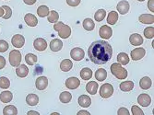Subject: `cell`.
Listing matches in <instances>:
<instances>
[{
	"label": "cell",
	"mask_w": 154,
	"mask_h": 115,
	"mask_svg": "<svg viewBox=\"0 0 154 115\" xmlns=\"http://www.w3.org/2000/svg\"><path fill=\"white\" fill-rule=\"evenodd\" d=\"M88 55L94 64L104 65L112 58L113 49L106 41H95L89 47Z\"/></svg>",
	"instance_id": "cell-1"
},
{
	"label": "cell",
	"mask_w": 154,
	"mask_h": 115,
	"mask_svg": "<svg viewBox=\"0 0 154 115\" xmlns=\"http://www.w3.org/2000/svg\"><path fill=\"white\" fill-rule=\"evenodd\" d=\"M111 73L117 79H125L128 77V71L119 63H115L111 65Z\"/></svg>",
	"instance_id": "cell-2"
},
{
	"label": "cell",
	"mask_w": 154,
	"mask_h": 115,
	"mask_svg": "<svg viewBox=\"0 0 154 115\" xmlns=\"http://www.w3.org/2000/svg\"><path fill=\"white\" fill-rule=\"evenodd\" d=\"M21 62V53L18 50H13L9 53V63L12 66L17 67Z\"/></svg>",
	"instance_id": "cell-3"
},
{
	"label": "cell",
	"mask_w": 154,
	"mask_h": 115,
	"mask_svg": "<svg viewBox=\"0 0 154 115\" xmlns=\"http://www.w3.org/2000/svg\"><path fill=\"white\" fill-rule=\"evenodd\" d=\"M114 94V87L109 83H105L101 86L100 96L103 98H108Z\"/></svg>",
	"instance_id": "cell-4"
},
{
	"label": "cell",
	"mask_w": 154,
	"mask_h": 115,
	"mask_svg": "<svg viewBox=\"0 0 154 115\" xmlns=\"http://www.w3.org/2000/svg\"><path fill=\"white\" fill-rule=\"evenodd\" d=\"M70 56L71 58L75 61H81L84 56H85V52H84L83 49L79 48V47H76V48H73L70 52Z\"/></svg>",
	"instance_id": "cell-5"
},
{
	"label": "cell",
	"mask_w": 154,
	"mask_h": 115,
	"mask_svg": "<svg viewBox=\"0 0 154 115\" xmlns=\"http://www.w3.org/2000/svg\"><path fill=\"white\" fill-rule=\"evenodd\" d=\"M145 54H146V51L142 47H137V48L134 49L130 53L131 58H132L133 61H137V60L142 59L143 57L145 56Z\"/></svg>",
	"instance_id": "cell-6"
},
{
	"label": "cell",
	"mask_w": 154,
	"mask_h": 115,
	"mask_svg": "<svg viewBox=\"0 0 154 115\" xmlns=\"http://www.w3.org/2000/svg\"><path fill=\"white\" fill-rule=\"evenodd\" d=\"M11 44L14 47L21 48L25 44V38L21 34H15L11 39Z\"/></svg>",
	"instance_id": "cell-7"
},
{
	"label": "cell",
	"mask_w": 154,
	"mask_h": 115,
	"mask_svg": "<svg viewBox=\"0 0 154 115\" xmlns=\"http://www.w3.org/2000/svg\"><path fill=\"white\" fill-rule=\"evenodd\" d=\"M33 46H34V49H36L37 51L43 52V51L46 50V48H47V41L45 39L37 38L33 41Z\"/></svg>",
	"instance_id": "cell-8"
},
{
	"label": "cell",
	"mask_w": 154,
	"mask_h": 115,
	"mask_svg": "<svg viewBox=\"0 0 154 115\" xmlns=\"http://www.w3.org/2000/svg\"><path fill=\"white\" fill-rule=\"evenodd\" d=\"M99 34L102 39H110L113 35V30L108 25H103L100 28Z\"/></svg>",
	"instance_id": "cell-9"
},
{
	"label": "cell",
	"mask_w": 154,
	"mask_h": 115,
	"mask_svg": "<svg viewBox=\"0 0 154 115\" xmlns=\"http://www.w3.org/2000/svg\"><path fill=\"white\" fill-rule=\"evenodd\" d=\"M66 87L68 89H76L79 87L80 85V81L79 78L77 77H69L66 80Z\"/></svg>",
	"instance_id": "cell-10"
},
{
	"label": "cell",
	"mask_w": 154,
	"mask_h": 115,
	"mask_svg": "<svg viewBox=\"0 0 154 115\" xmlns=\"http://www.w3.org/2000/svg\"><path fill=\"white\" fill-rule=\"evenodd\" d=\"M58 35L61 39H67L71 35V28L66 24H64L59 30H58Z\"/></svg>",
	"instance_id": "cell-11"
},
{
	"label": "cell",
	"mask_w": 154,
	"mask_h": 115,
	"mask_svg": "<svg viewBox=\"0 0 154 115\" xmlns=\"http://www.w3.org/2000/svg\"><path fill=\"white\" fill-rule=\"evenodd\" d=\"M35 86L38 90H45L48 86V79L46 77H39L36 79Z\"/></svg>",
	"instance_id": "cell-12"
},
{
	"label": "cell",
	"mask_w": 154,
	"mask_h": 115,
	"mask_svg": "<svg viewBox=\"0 0 154 115\" xmlns=\"http://www.w3.org/2000/svg\"><path fill=\"white\" fill-rule=\"evenodd\" d=\"M137 102L142 107H148L151 103V98L148 94H140L137 97Z\"/></svg>",
	"instance_id": "cell-13"
},
{
	"label": "cell",
	"mask_w": 154,
	"mask_h": 115,
	"mask_svg": "<svg viewBox=\"0 0 154 115\" xmlns=\"http://www.w3.org/2000/svg\"><path fill=\"white\" fill-rule=\"evenodd\" d=\"M117 11L122 14V15H125V14H127L129 9H130V5L128 1H125V0H122V1H120L118 4H117Z\"/></svg>",
	"instance_id": "cell-14"
},
{
	"label": "cell",
	"mask_w": 154,
	"mask_h": 115,
	"mask_svg": "<svg viewBox=\"0 0 154 115\" xmlns=\"http://www.w3.org/2000/svg\"><path fill=\"white\" fill-rule=\"evenodd\" d=\"M129 41H130V44L134 46H139L143 44V38L140 34L133 33L129 37Z\"/></svg>",
	"instance_id": "cell-15"
},
{
	"label": "cell",
	"mask_w": 154,
	"mask_h": 115,
	"mask_svg": "<svg viewBox=\"0 0 154 115\" xmlns=\"http://www.w3.org/2000/svg\"><path fill=\"white\" fill-rule=\"evenodd\" d=\"M24 20L26 22V24L30 27H35L38 24V20L37 18L32 13H27L25 17H24Z\"/></svg>",
	"instance_id": "cell-16"
},
{
	"label": "cell",
	"mask_w": 154,
	"mask_h": 115,
	"mask_svg": "<svg viewBox=\"0 0 154 115\" xmlns=\"http://www.w3.org/2000/svg\"><path fill=\"white\" fill-rule=\"evenodd\" d=\"M78 102H79V106H81L83 108H88L91 105V99L87 95H81L79 97Z\"/></svg>",
	"instance_id": "cell-17"
},
{
	"label": "cell",
	"mask_w": 154,
	"mask_h": 115,
	"mask_svg": "<svg viewBox=\"0 0 154 115\" xmlns=\"http://www.w3.org/2000/svg\"><path fill=\"white\" fill-rule=\"evenodd\" d=\"M63 48V42L59 39H54L50 42V49L53 52H59Z\"/></svg>",
	"instance_id": "cell-18"
},
{
	"label": "cell",
	"mask_w": 154,
	"mask_h": 115,
	"mask_svg": "<svg viewBox=\"0 0 154 115\" xmlns=\"http://www.w3.org/2000/svg\"><path fill=\"white\" fill-rule=\"evenodd\" d=\"M29 73V68H28L25 65H20L16 68V74L19 77H25L28 76Z\"/></svg>",
	"instance_id": "cell-19"
},
{
	"label": "cell",
	"mask_w": 154,
	"mask_h": 115,
	"mask_svg": "<svg viewBox=\"0 0 154 115\" xmlns=\"http://www.w3.org/2000/svg\"><path fill=\"white\" fill-rule=\"evenodd\" d=\"M138 20L143 24H153L154 16L151 14H142L138 17Z\"/></svg>",
	"instance_id": "cell-20"
},
{
	"label": "cell",
	"mask_w": 154,
	"mask_h": 115,
	"mask_svg": "<svg viewBox=\"0 0 154 115\" xmlns=\"http://www.w3.org/2000/svg\"><path fill=\"white\" fill-rule=\"evenodd\" d=\"M98 88H99V85H98V83L95 82V81H90L86 85V90L91 95H95L97 93Z\"/></svg>",
	"instance_id": "cell-21"
},
{
	"label": "cell",
	"mask_w": 154,
	"mask_h": 115,
	"mask_svg": "<svg viewBox=\"0 0 154 115\" xmlns=\"http://www.w3.org/2000/svg\"><path fill=\"white\" fill-rule=\"evenodd\" d=\"M13 98V94L11 91L8 90H5L2 91L1 94H0V100L3 102V103H9Z\"/></svg>",
	"instance_id": "cell-22"
},
{
	"label": "cell",
	"mask_w": 154,
	"mask_h": 115,
	"mask_svg": "<svg viewBox=\"0 0 154 115\" xmlns=\"http://www.w3.org/2000/svg\"><path fill=\"white\" fill-rule=\"evenodd\" d=\"M151 85H152V82H151V79L149 77H142L140 79V81H139V87H140L144 90L150 89Z\"/></svg>",
	"instance_id": "cell-23"
},
{
	"label": "cell",
	"mask_w": 154,
	"mask_h": 115,
	"mask_svg": "<svg viewBox=\"0 0 154 115\" xmlns=\"http://www.w3.org/2000/svg\"><path fill=\"white\" fill-rule=\"evenodd\" d=\"M26 102L30 106H36L39 103V97L35 94H29L26 97Z\"/></svg>",
	"instance_id": "cell-24"
},
{
	"label": "cell",
	"mask_w": 154,
	"mask_h": 115,
	"mask_svg": "<svg viewBox=\"0 0 154 115\" xmlns=\"http://www.w3.org/2000/svg\"><path fill=\"white\" fill-rule=\"evenodd\" d=\"M95 78L98 80V81H100V82H103L106 79L107 77V72L105 69L103 68H100V69H98L96 72H95Z\"/></svg>",
	"instance_id": "cell-25"
},
{
	"label": "cell",
	"mask_w": 154,
	"mask_h": 115,
	"mask_svg": "<svg viewBox=\"0 0 154 115\" xmlns=\"http://www.w3.org/2000/svg\"><path fill=\"white\" fill-rule=\"evenodd\" d=\"M119 88L124 92H128L134 89V83L132 81H125L120 84Z\"/></svg>",
	"instance_id": "cell-26"
},
{
	"label": "cell",
	"mask_w": 154,
	"mask_h": 115,
	"mask_svg": "<svg viewBox=\"0 0 154 115\" xmlns=\"http://www.w3.org/2000/svg\"><path fill=\"white\" fill-rule=\"evenodd\" d=\"M72 67H73V63L69 59H65L60 64V69L64 72H68Z\"/></svg>",
	"instance_id": "cell-27"
},
{
	"label": "cell",
	"mask_w": 154,
	"mask_h": 115,
	"mask_svg": "<svg viewBox=\"0 0 154 115\" xmlns=\"http://www.w3.org/2000/svg\"><path fill=\"white\" fill-rule=\"evenodd\" d=\"M118 20V13L116 11H111L107 17V23L111 25H115Z\"/></svg>",
	"instance_id": "cell-28"
},
{
	"label": "cell",
	"mask_w": 154,
	"mask_h": 115,
	"mask_svg": "<svg viewBox=\"0 0 154 115\" xmlns=\"http://www.w3.org/2000/svg\"><path fill=\"white\" fill-rule=\"evenodd\" d=\"M59 99H60V101L62 103H69L71 101V99H72V95L70 92H68V91H64L60 94L59 96Z\"/></svg>",
	"instance_id": "cell-29"
},
{
	"label": "cell",
	"mask_w": 154,
	"mask_h": 115,
	"mask_svg": "<svg viewBox=\"0 0 154 115\" xmlns=\"http://www.w3.org/2000/svg\"><path fill=\"white\" fill-rule=\"evenodd\" d=\"M80 77L83 80H89L92 77V71L90 68H83L80 71Z\"/></svg>",
	"instance_id": "cell-30"
},
{
	"label": "cell",
	"mask_w": 154,
	"mask_h": 115,
	"mask_svg": "<svg viewBox=\"0 0 154 115\" xmlns=\"http://www.w3.org/2000/svg\"><path fill=\"white\" fill-rule=\"evenodd\" d=\"M37 14L38 16L41 17V18H45V17H47L48 14H49V8L45 5H42L38 8L37 9Z\"/></svg>",
	"instance_id": "cell-31"
},
{
	"label": "cell",
	"mask_w": 154,
	"mask_h": 115,
	"mask_svg": "<svg viewBox=\"0 0 154 115\" xmlns=\"http://www.w3.org/2000/svg\"><path fill=\"white\" fill-rule=\"evenodd\" d=\"M117 61H118L119 64H121L123 65H128L129 63V57L125 53H120L117 55Z\"/></svg>",
	"instance_id": "cell-32"
},
{
	"label": "cell",
	"mask_w": 154,
	"mask_h": 115,
	"mask_svg": "<svg viewBox=\"0 0 154 115\" xmlns=\"http://www.w3.org/2000/svg\"><path fill=\"white\" fill-rule=\"evenodd\" d=\"M3 114L4 115H17L18 114V110L15 106L13 105H8L6 106L3 110Z\"/></svg>",
	"instance_id": "cell-33"
},
{
	"label": "cell",
	"mask_w": 154,
	"mask_h": 115,
	"mask_svg": "<svg viewBox=\"0 0 154 115\" xmlns=\"http://www.w3.org/2000/svg\"><path fill=\"white\" fill-rule=\"evenodd\" d=\"M83 28L88 32L93 31L95 28V23L93 22V20L91 19H86L83 21Z\"/></svg>",
	"instance_id": "cell-34"
},
{
	"label": "cell",
	"mask_w": 154,
	"mask_h": 115,
	"mask_svg": "<svg viewBox=\"0 0 154 115\" xmlns=\"http://www.w3.org/2000/svg\"><path fill=\"white\" fill-rule=\"evenodd\" d=\"M25 61L29 65H33L34 64L37 63L38 58L34 53H28L25 56Z\"/></svg>",
	"instance_id": "cell-35"
},
{
	"label": "cell",
	"mask_w": 154,
	"mask_h": 115,
	"mask_svg": "<svg viewBox=\"0 0 154 115\" xmlns=\"http://www.w3.org/2000/svg\"><path fill=\"white\" fill-rule=\"evenodd\" d=\"M47 18H48V21L50 23H55V22H57V20L59 19V15H58V13L57 11L51 10V11H49Z\"/></svg>",
	"instance_id": "cell-36"
},
{
	"label": "cell",
	"mask_w": 154,
	"mask_h": 115,
	"mask_svg": "<svg viewBox=\"0 0 154 115\" xmlns=\"http://www.w3.org/2000/svg\"><path fill=\"white\" fill-rule=\"evenodd\" d=\"M106 17V11L104 9H99L94 15V19L96 21L101 22L104 20V18Z\"/></svg>",
	"instance_id": "cell-37"
},
{
	"label": "cell",
	"mask_w": 154,
	"mask_h": 115,
	"mask_svg": "<svg viewBox=\"0 0 154 115\" xmlns=\"http://www.w3.org/2000/svg\"><path fill=\"white\" fill-rule=\"evenodd\" d=\"M10 87V81L8 77H0V88L2 89H7Z\"/></svg>",
	"instance_id": "cell-38"
},
{
	"label": "cell",
	"mask_w": 154,
	"mask_h": 115,
	"mask_svg": "<svg viewBox=\"0 0 154 115\" xmlns=\"http://www.w3.org/2000/svg\"><path fill=\"white\" fill-rule=\"evenodd\" d=\"M144 36L147 39H153L154 37V28L152 27H148L144 30Z\"/></svg>",
	"instance_id": "cell-39"
},
{
	"label": "cell",
	"mask_w": 154,
	"mask_h": 115,
	"mask_svg": "<svg viewBox=\"0 0 154 115\" xmlns=\"http://www.w3.org/2000/svg\"><path fill=\"white\" fill-rule=\"evenodd\" d=\"M2 8L4 9V15L2 18L4 20H8L12 16V9L8 6H3Z\"/></svg>",
	"instance_id": "cell-40"
},
{
	"label": "cell",
	"mask_w": 154,
	"mask_h": 115,
	"mask_svg": "<svg viewBox=\"0 0 154 115\" xmlns=\"http://www.w3.org/2000/svg\"><path fill=\"white\" fill-rule=\"evenodd\" d=\"M8 44L4 41V40H0V53H5L8 49Z\"/></svg>",
	"instance_id": "cell-41"
},
{
	"label": "cell",
	"mask_w": 154,
	"mask_h": 115,
	"mask_svg": "<svg viewBox=\"0 0 154 115\" xmlns=\"http://www.w3.org/2000/svg\"><path fill=\"white\" fill-rule=\"evenodd\" d=\"M131 111H132V114L133 115H144V112L142 111V110L140 108H138L137 105L132 106Z\"/></svg>",
	"instance_id": "cell-42"
},
{
	"label": "cell",
	"mask_w": 154,
	"mask_h": 115,
	"mask_svg": "<svg viewBox=\"0 0 154 115\" xmlns=\"http://www.w3.org/2000/svg\"><path fill=\"white\" fill-rule=\"evenodd\" d=\"M81 0H66V3L70 7H78L80 4Z\"/></svg>",
	"instance_id": "cell-43"
},
{
	"label": "cell",
	"mask_w": 154,
	"mask_h": 115,
	"mask_svg": "<svg viewBox=\"0 0 154 115\" xmlns=\"http://www.w3.org/2000/svg\"><path fill=\"white\" fill-rule=\"evenodd\" d=\"M117 114L118 115H129L130 112L127 108H120L117 111Z\"/></svg>",
	"instance_id": "cell-44"
},
{
	"label": "cell",
	"mask_w": 154,
	"mask_h": 115,
	"mask_svg": "<svg viewBox=\"0 0 154 115\" xmlns=\"http://www.w3.org/2000/svg\"><path fill=\"white\" fill-rule=\"evenodd\" d=\"M6 66V59L5 57L0 55V69H3Z\"/></svg>",
	"instance_id": "cell-45"
},
{
	"label": "cell",
	"mask_w": 154,
	"mask_h": 115,
	"mask_svg": "<svg viewBox=\"0 0 154 115\" xmlns=\"http://www.w3.org/2000/svg\"><path fill=\"white\" fill-rule=\"evenodd\" d=\"M148 8H149V10H150L152 13L154 12V0H149Z\"/></svg>",
	"instance_id": "cell-46"
},
{
	"label": "cell",
	"mask_w": 154,
	"mask_h": 115,
	"mask_svg": "<svg viewBox=\"0 0 154 115\" xmlns=\"http://www.w3.org/2000/svg\"><path fill=\"white\" fill-rule=\"evenodd\" d=\"M64 25V23L63 22H61V21H59V22H55V24L54 25V31H57V32H58V30L59 29L62 27Z\"/></svg>",
	"instance_id": "cell-47"
},
{
	"label": "cell",
	"mask_w": 154,
	"mask_h": 115,
	"mask_svg": "<svg viewBox=\"0 0 154 115\" xmlns=\"http://www.w3.org/2000/svg\"><path fill=\"white\" fill-rule=\"evenodd\" d=\"M37 0H23V2L27 5H34Z\"/></svg>",
	"instance_id": "cell-48"
},
{
	"label": "cell",
	"mask_w": 154,
	"mask_h": 115,
	"mask_svg": "<svg viewBox=\"0 0 154 115\" xmlns=\"http://www.w3.org/2000/svg\"><path fill=\"white\" fill-rule=\"evenodd\" d=\"M91 113L89 112V111H87V110H79L78 113H77V115H90Z\"/></svg>",
	"instance_id": "cell-49"
},
{
	"label": "cell",
	"mask_w": 154,
	"mask_h": 115,
	"mask_svg": "<svg viewBox=\"0 0 154 115\" xmlns=\"http://www.w3.org/2000/svg\"><path fill=\"white\" fill-rule=\"evenodd\" d=\"M27 114H28V115H32V114L40 115V113H39V112H37V111H34V110H30L29 112H27Z\"/></svg>",
	"instance_id": "cell-50"
},
{
	"label": "cell",
	"mask_w": 154,
	"mask_h": 115,
	"mask_svg": "<svg viewBox=\"0 0 154 115\" xmlns=\"http://www.w3.org/2000/svg\"><path fill=\"white\" fill-rule=\"evenodd\" d=\"M4 15V9L2 8V7H0V18L3 17Z\"/></svg>",
	"instance_id": "cell-51"
},
{
	"label": "cell",
	"mask_w": 154,
	"mask_h": 115,
	"mask_svg": "<svg viewBox=\"0 0 154 115\" xmlns=\"http://www.w3.org/2000/svg\"><path fill=\"white\" fill-rule=\"evenodd\" d=\"M137 1H139V2H143V1H145V0H137Z\"/></svg>",
	"instance_id": "cell-52"
}]
</instances>
